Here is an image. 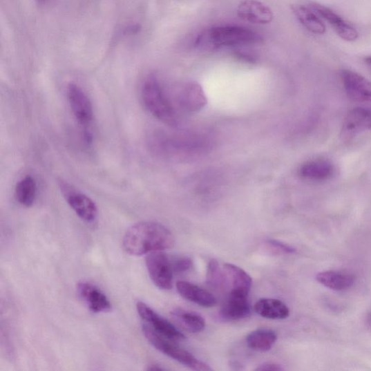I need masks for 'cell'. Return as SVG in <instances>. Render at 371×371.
<instances>
[{"label": "cell", "mask_w": 371, "mask_h": 371, "mask_svg": "<svg viewBox=\"0 0 371 371\" xmlns=\"http://www.w3.org/2000/svg\"><path fill=\"white\" fill-rule=\"evenodd\" d=\"M303 180L313 182L330 180L335 174V167L328 160H310L304 163L299 171Z\"/></svg>", "instance_id": "17"}, {"label": "cell", "mask_w": 371, "mask_h": 371, "mask_svg": "<svg viewBox=\"0 0 371 371\" xmlns=\"http://www.w3.org/2000/svg\"><path fill=\"white\" fill-rule=\"evenodd\" d=\"M252 284L251 278L240 267L231 263H220L216 290L230 294L248 295Z\"/></svg>", "instance_id": "7"}, {"label": "cell", "mask_w": 371, "mask_h": 371, "mask_svg": "<svg viewBox=\"0 0 371 371\" xmlns=\"http://www.w3.org/2000/svg\"><path fill=\"white\" fill-rule=\"evenodd\" d=\"M262 41V37L250 29L237 26H216L201 33L196 41L200 49L247 46Z\"/></svg>", "instance_id": "2"}, {"label": "cell", "mask_w": 371, "mask_h": 371, "mask_svg": "<svg viewBox=\"0 0 371 371\" xmlns=\"http://www.w3.org/2000/svg\"><path fill=\"white\" fill-rule=\"evenodd\" d=\"M148 370H165V369L163 368H161L158 365H151V367L149 368H148Z\"/></svg>", "instance_id": "29"}, {"label": "cell", "mask_w": 371, "mask_h": 371, "mask_svg": "<svg viewBox=\"0 0 371 371\" xmlns=\"http://www.w3.org/2000/svg\"><path fill=\"white\" fill-rule=\"evenodd\" d=\"M276 334L270 330H258L247 336V344L249 348L257 352L270 350L276 343Z\"/></svg>", "instance_id": "24"}, {"label": "cell", "mask_w": 371, "mask_h": 371, "mask_svg": "<svg viewBox=\"0 0 371 371\" xmlns=\"http://www.w3.org/2000/svg\"><path fill=\"white\" fill-rule=\"evenodd\" d=\"M365 62L371 67V56L365 57Z\"/></svg>", "instance_id": "32"}, {"label": "cell", "mask_w": 371, "mask_h": 371, "mask_svg": "<svg viewBox=\"0 0 371 371\" xmlns=\"http://www.w3.org/2000/svg\"><path fill=\"white\" fill-rule=\"evenodd\" d=\"M266 245L274 254L291 255L296 252L295 248L278 240H269L267 241Z\"/></svg>", "instance_id": "26"}, {"label": "cell", "mask_w": 371, "mask_h": 371, "mask_svg": "<svg viewBox=\"0 0 371 371\" xmlns=\"http://www.w3.org/2000/svg\"><path fill=\"white\" fill-rule=\"evenodd\" d=\"M284 370L285 368L280 365L273 363H266L262 364L256 369V370L259 371H281Z\"/></svg>", "instance_id": "28"}, {"label": "cell", "mask_w": 371, "mask_h": 371, "mask_svg": "<svg viewBox=\"0 0 371 371\" xmlns=\"http://www.w3.org/2000/svg\"><path fill=\"white\" fill-rule=\"evenodd\" d=\"M64 194L72 210L83 220L92 222L97 216V207L92 199L82 193L64 187Z\"/></svg>", "instance_id": "12"}, {"label": "cell", "mask_w": 371, "mask_h": 371, "mask_svg": "<svg viewBox=\"0 0 371 371\" xmlns=\"http://www.w3.org/2000/svg\"><path fill=\"white\" fill-rule=\"evenodd\" d=\"M175 104L187 113H196L207 104V97L202 86L196 82H189L177 88Z\"/></svg>", "instance_id": "9"}, {"label": "cell", "mask_w": 371, "mask_h": 371, "mask_svg": "<svg viewBox=\"0 0 371 371\" xmlns=\"http://www.w3.org/2000/svg\"><path fill=\"white\" fill-rule=\"evenodd\" d=\"M142 332L145 338L155 349L183 365L193 370L209 371L212 370L209 365L196 359L189 352L170 343L169 341L170 339L159 334L146 323L142 325Z\"/></svg>", "instance_id": "5"}, {"label": "cell", "mask_w": 371, "mask_h": 371, "mask_svg": "<svg viewBox=\"0 0 371 371\" xmlns=\"http://www.w3.org/2000/svg\"><path fill=\"white\" fill-rule=\"evenodd\" d=\"M292 10L294 16L300 23L311 33L323 35L325 32V26L318 15L310 6L294 5Z\"/></svg>", "instance_id": "19"}, {"label": "cell", "mask_w": 371, "mask_h": 371, "mask_svg": "<svg viewBox=\"0 0 371 371\" xmlns=\"http://www.w3.org/2000/svg\"><path fill=\"white\" fill-rule=\"evenodd\" d=\"M67 97L74 117L83 129L86 142L91 143L93 137L91 128L94 120V112L90 98L79 86L74 83L67 86Z\"/></svg>", "instance_id": "6"}, {"label": "cell", "mask_w": 371, "mask_h": 371, "mask_svg": "<svg viewBox=\"0 0 371 371\" xmlns=\"http://www.w3.org/2000/svg\"><path fill=\"white\" fill-rule=\"evenodd\" d=\"M140 95L148 112L164 124L177 126L178 117L173 102L156 77H149L143 82Z\"/></svg>", "instance_id": "4"}, {"label": "cell", "mask_w": 371, "mask_h": 371, "mask_svg": "<svg viewBox=\"0 0 371 371\" xmlns=\"http://www.w3.org/2000/svg\"><path fill=\"white\" fill-rule=\"evenodd\" d=\"M37 193V183L33 177L27 175L18 182L15 189L17 201L26 207L34 204Z\"/></svg>", "instance_id": "25"}, {"label": "cell", "mask_w": 371, "mask_h": 371, "mask_svg": "<svg viewBox=\"0 0 371 371\" xmlns=\"http://www.w3.org/2000/svg\"><path fill=\"white\" fill-rule=\"evenodd\" d=\"M250 314L248 295L230 294L222 305L219 316L224 321H236L247 318Z\"/></svg>", "instance_id": "15"}, {"label": "cell", "mask_w": 371, "mask_h": 371, "mask_svg": "<svg viewBox=\"0 0 371 371\" xmlns=\"http://www.w3.org/2000/svg\"><path fill=\"white\" fill-rule=\"evenodd\" d=\"M137 310L140 316L159 334L170 340H182L185 336L169 321L158 314L150 306L142 302H138Z\"/></svg>", "instance_id": "10"}, {"label": "cell", "mask_w": 371, "mask_h": 371, "mask_svg": "<svg viewBox=\"0 0 371 371\" xmlns=\"http://www.w3.org/2000/svg\"><path fill=\"white\" fill-rule=\"evenodd\" d=\"M39 4H44L46 2V0H37Z\"/></svg>", "instance_id": "33"}, {"label": "cell", "mask_w": 371, "mask_h": 371, "mask_svg": "<svg viewBox=\"0 0 371 371\" xmlns=\"http://www.w3.org/2000/svg\"><path fill=\"white\" fill-rule=\"evenodd\" d=\"M152 149L163 156L191 157L204 153L209 147V140L198 135L171 136L165 133H155L150 141Z\"/></svg>", "instance_id": "3"}, {"label": "cell", "mask_w": 371, "mask_h": 371, "mask_svg": "<svg viewBox=\"0 0 371 371\" xmlns=\"http://www.w3.org/2000/svg\"><path fill=\"white\" fill-rule=\"evenodd\" d=\"M175 236L165 226L153 221L138 222L126 232L123 246L128 254L141 256L172 248Z\"/></svg>", "instance_id": "1"}, {"label": "cell", "mask_w": 371, "mask_h": 371, "mask_svg": "<svg viewBox=\"0 0 371 371\" xmlns=\"http://www.w3.org/2000/svg\"><path fill=\"white\" fill-rule=\"evenodd\" d=\"M344 129L350 133H360L371 130V106L357 107L347 115Z\"/></svg>", "instance_id": "20"}, {"label": "cell", "mask_w": 371, "mask_h": 371, "mask_svg": "<svg viewBox=\"0 0 371 371\" xmlns=\"http://www.w3.org/2000/svg\"><path fill=\"white\" fill-rule=\"evenodd\" d=\"M231 365L233 366L235 370L242 369V365L240 364L238 362H232L231 363Z\"/></svg>", "instance_id": "30"}, {"label": "cell", "mask_w": 371, "mask_h": 371, "mask_svg": "<svg viewBox=\"0 0 371 371\" xmlns=\"http://www.w3.org/2000/svg\"><path fill=\"white\" fill-rule=\"evenodd\" d=\"M171 265L173 273L182 274L189 272L194 264L190 258L184 256L174 259L171 262Z\"/></svg>", "instance_id": "27"}, {"label": "cell", "mask_w": 371, "mask_h": 371, "mask_svg": "<svg viewBox=\"0 0 371 371\" xmlns=\"http://www.w3.org/2000/svg\"><path fill=\"white\" fill-rule=\"evenodd\" d=\"M256 313L263 318L281 320L289 317V307L282 301L276 299L263 298L255 305Z\"/></svg>", "instance_id": "22"}, {"label": "cell", "mask_w": 371, "mask_h": 371, "mask_svg": "<svg viewBox=\"0 0 371 371\" xmlns=\"http://www.w3.org/2000/svg\"><path fill=\"white\" fill-rule=\"evenodd\" d=\"M310 7L321 18L327 21L341 39L348 41H352L358 39L359 32L357 30L332 10L318 4H313Z\"/></svg>", "instance_id": "14"}, {"label": "cell", "mask_w": 371, "mask_h": 371, "mask_svg": "<svg viewBox=\"0 0 371 371\" xmlns=\"http://www.w3.org/2000/svg\"><path fill=\"white\" fill-rule=\"evenodd\" d=\"M237 15L243 21L254 24H269L274 19L271 8L257 0H244L237 8Z\"/></svg>", "instance_id": "13"}, {"label": "cell", "mask_w": 371, "mask_h": 371, "mask_svg": "<svg viewBox=\"0 0 371 371\" xmlns=\"http://www.w3.org/2000/svg\"><path fill=\"white\" fill-rule=\"evenodd\" d=\"M345 91L348 97L357 102H371V82L350 70L341 73Z\"/></svg>", "instance_id": "11"}, {"label": "cell", "mask_w": 371, "mask_h": 371, "mask_svg": "<svg viewBox=\"0 0 371 371\" xmlns=\"http://www.w3.org/2000/svg\"><path fill=\"white\" fill-rule=\"evenodd\" d=\"M146 265L148 273L156 287L162 290H169L173 287V269L171 262L162 251L147 254Z\"/></svg>", "instance_id": "8"}, {"label": "cell", "mask_w": 371, "mask_h": 371, "mask_svg": "<svg viewBox=\"0 0 371 371\" xmlns=\"http://www.w3.org/2000/svg\"><path fill=\"white\" fill-rule=\"evenodd\" d=\"M176 288L183 298L200 306L212 307L217 303L215 296L211 293L189 282L178 281Z\"/></svg>", "instance_id": "18"}, {"label": "cell", "mask_w": 371, "mask_h": 371, "mask_svg": "<svg viewBox=\"0 0 371 371\" xmlns=\"http://www.w3.org/2000/svg\"><path fill=\"white\" fill-rule=\"evenodd\" d=\"M171 315L178 324L191 333L201 332L205 327L204 318L195 312L177 307L171 311Z\"/></svg>", "instance_id": "23"}, {"label": "cell", "mask_w": 371, "mask_h": 371, "mask_svg": "<svg viewBox=\"0 0 371 371\" xmlns=\"http://www.w3.org/2000/svg\"><path fill=\"white\" fill-rule=\"evenodd\" d=\"M77 289L82 299L93 313H106L111 310L112 305L106 295L95 285L82 281Z\"/></svg>", "instance_id": "16"}, {"label": "cell", "mask_w": 371, "mask_h": 371, "mask_svg": "<svg viewBox=\"0 0 371 371\" xmlns=\"http://www.w3.org/2000/svg\"><path fill=\"white\" fill-rule=\"evenodd\" d=\"M316 280L325 287L334 291H345L350 289L354 284L353 275L335 271L320 272Z\"/></svg>", "instance_id": "21"}, {"label": "cell", "mask_w": 371, "mask_h": 371, "mask_svg": "<svg viewBox=\"0 0 371 371\" xmlns=\"http://www.w3.org/2000/svg\"><path fill=\"white\" fill-rule=\"evenodd\" d=\"M367 323H368V325L370 326V327L371 329V311L370 312V313L368 315Z\"/></svg>", "instance_id": "31"}]
</instances>
